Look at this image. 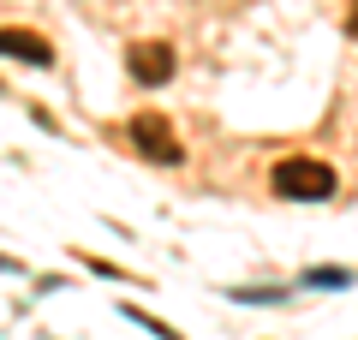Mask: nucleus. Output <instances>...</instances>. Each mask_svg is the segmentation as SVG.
Masks as SVG:
<instances>
[{"label":"nucleus","instance_id":"nucleus-1","mask_svg":"<svg viewBox=\"0 0 358 340\" xmlns=\"http://www.w3.org/2000/svg\"><path fill=\"white\" fill-rule=\"evenodd\" d=\"M268 185H275V197L322 203V197H334V167L329 162H310V155H287V162H275Z\"/></svg>","mask_w":358,"mask_h":340},{"label":"nucleus","instance_id":"nucleus-2","mask_svg":"<svg viewBox=\"0 0 358 340\" xmlns=\"http://www.w3.org/2000/svg\"><path fill=\"white\" fill-rule=\"evenodd\" d=\"M131 143H138L150 162H167V167L179 162V138H173V126H167L162 113H138V120H131Z\"/></svg>","mask_w":358,"mask_h":340},{"label":"nucleus","instance_id":"nucleus-3","mask_svg":"<svg viewBox=\"0 0 358 340\" xmlns=\"http://www.w3.org/2000/svg\"><path fill=\"white\" fill-rule=\"evenodd\" d=\"M126 72L138 78V84H167L173 78V48H162V42H138V48L126 54Z\"/></svg>","mask_w":358,"mask_h":340},{"label":"nucleus","instance_id":"nucleus-4","mask_svg":"<svg viewBox=\"0 0 358 340\" xmlns=\"http://www.w3.org/2000/svg\"><path fill=\"white\" fill-rule=\"evenodd\" d=\"M0 60H24V66H54V48L30 30H0Z\"/></svg>","mask_w":358,"mask_h":340},{"label":"nucleus","instance_id":"nucleus-5","mask_svg":"<svg viewBox=\"0 0 358 340\" xmlns=\"http://www.w3.org/2000/svg\"><path fill=\"white\" fill-rule=\"evenodd\" d=\"M310 287H346V281H352V275H346V269H310Z\"/></svg>","mask_w":358,"mask_h":340},{"label":"nucleus","instance_id":"nucleus-6","mask_svg":"<svg viewBox=\"0 0 358 340\" xmlns=\"http://www.w3.org/2000/svg\"><path fill=\"white\" fill-rule=\"evenodd\" d=\"M352 36H358V6H352Z\"/></svg>","mask_w":358,"mask_h":340}]
</instances>
